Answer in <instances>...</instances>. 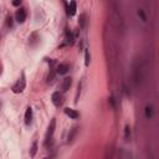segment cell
<instances>
[{"mask_svg": "<svg viewBox=\"0 0 159 159\" xmlns=\"http://www.w3.org/2000/svg\"><path fill=\"white\" fill-rule=\"evenodd\" d=\"M25 86H26V81H25V75L23 73L21 77L16 81V83L13 86V92L14 93H21V92H24Z\"/></svg>", "mask_w": 159, "mask_h": 159, "instance_id": "obj_1", "label": "cell"}, {"mask_svg": "<svg viewBox=\"0 0 159 159\" xmlns=\"http://www.w3.org/2000/svg\"><path fill=\"white\" fill-rule=\"evenodd\" d=\"M55 128H56V121H55V118H54V119H51V123H50L49 128H47V132H46V137H45V146L49 144L50 139L52 138V134H54V132H55Z\"/></svg>", "mask_w": 159, "mask_h": 159, "instance_id": "obj_2", "label": "cell"}, {"mask_svg": "<svg viewBox=\"0 0 159 159\" xmlns=\"http://www.w3.org/2000/svg\"><path fill=\"white\" fill-rule=\"evenodd\" d=\"M15 18H16V21L19 24H23L24 21L26 20V11H25V9H19L18 11H16V14H15Z\"/></svg>", "mask_w": 159, "mask_h": 159, "instance_id": "obj_3", "label": "cell"}, {"mask_svg": "<svg viewBox=\"0 0 159 159\" xmlns=\"http://www.w3.org/2000/svg\"><path fill=\"white\" fill-rule=\"evenodd\" d=\"M133 78H134V83L139 84V82H141V67H139V65H137V63H134V67H133Z\"/></svg>", "mask_w": 159, "mask_h": 159, "instance_id": "obj_4", "label": "cell"}, {"mask_svg": "<svg viewBox=\"0 0 159 159\" xmlns=\"http://www.w3.org/2000/svg\"><path fill=\"white\" fill-rule=\"evenodd\" d=\"M51 99H52V103H54L56 107H60L61 103H62V96H61L60 92H54L52 93Z\"/></svg>", "mask_w": 159, "mask_h": 159, "instance_id": "obj_5", "label": "cell"}, {"mask_svg": "<svg viewBox=\"0 0 159 159\" xmlns=\"http://www.w3.org/2000/svg\"><path fill=\"white\" fill-rule=\"evenodd\" d=\"M77 132H78V127H72V129H70L68 136H67V142L68 143H72L73 141H75L76 136H77Z\"/></svg>", "mask_w": 159, "mask_h": 159, "instance_id": "obj_6", "label": "cell"}, {"mask_svg": "<svg viewBox=\"0 0 159 159\" xmlns=\"http://www.w3.org/2000/svg\"><path fill=\"white\" fill-rule=\"evenodd\" d=\"M71 84H72V78H71V77H66L65 80H63V82H62V86H61L62 91H63V92H67L68 89H70Z\"/></svg>", "mask_w": 159, "mask_h": 159, "instance_id": "obj_7", "label": "cell"}, {"mask_svg": "<svg viewBox=\"0 0 159 159\" xmlns=\"http://www.w3.org/2000/svg\"><path fill=\"white\" fill-rule=\"evenodd\" d=\"M31 121H33V108L28 107L26 108V112H25V124H30Z\"/></svg>", "mask_w": 159, "mask_h": 159, "instance_id": "obj_8", "label": "cell"}, {"mask_svg": "<svg viewBox=\"0 0 159 159\" xmlns=\"http://www.w3.org/2000/svg\"><path fill=\"white\" fill-rule=\"evenodd\" d=\"M76 10H77L76 1H75V0H72V1H70V5H68V8H67V14L71 15V16H73V15L76 14Z\"/></svg>", "mask_w": 159, "mask_h": 159, "instance_id": "obj_9", "label": "cell"}, {"mask_svg": "<svg viewBox=\"0 0 159 159\" xmlns=\"http://www.w3.org/2000/svg\"><path fill=\"white\" fill-rule=\"evenodd\" d=\"M65 113H66L70 118H72V119H77V118L80 117V113L77 112V111L72 109V108H66V109H65Z\"/></svg>", "mask_w": 159, "mask_h": 159, "instance_id": "obj_10", "label": "cell"}, {"mask_svg": "<svg viewBox=\"0 0 159 159\" xmlns=\"http://www.w3.org/2000/svg\"><path fill=\"white\" fill-rule=\"evenodd\" d=\"M68 65L67 63H60L59 66H57V73H60V75H65V73L68 71Z\"/></svg>", "mask_w": 159, "mask_h": 159, "instance_id": "obj_11", "label": "cell"}, {"mask_svg": "<svg viewBox=\"0 0 159 159\" xmlns=\"http://www.w3.org/2000/svg\"><path fill=\"white\" fill-rule=\"evenodd\" d=\"M144 114H146V117L148 119H150L153 117V107L150 104H147L146 106V109H144Z\"/></svg>", "mask_w": 159, "mask_h": 159, "instance_id": "obj_12", "label": "cell"}, {"mask_svg": "<svg viewBox=\"0 0 159 159\" xmlns=\"http://www.w3.org/2000/svg\"><path fill=\"white\" fill-rule=\"evenodd\" d=\"M78 23H80V26H81L82 29L86 28V24H87V15H86V14H81V15H80Z\"/></svg>", "mask_w": 159, "mask_h": 159, "instance_id": "obj_13", "label": "cell"}, {"mask_svg": "<svg viewBox=\"0 0 159 159\" xmlns=\"http://www.w3.org/2000/svg\"><path fill=\"white\" fill-rule=\"evenodd\" d=\"M66 44L67 45H73L75 44V38H73L72 33H67L66 34Z\"/></svg>", "mask_w": 159, "mask_h": 159, "instance_id": "obj_14", "label": "cell"}, {"mask_svg": "<svg viewBox=\"0 0 159 159\" xmlns=\"http://www.w3.org/2000/svg\"><path fill=\"white\" fill-rule=\"evenodd\" d=\"M36 152H38V142H34L33 143V147H31V150H30V155L31 157H35Z\"/></svg>", "mask_w": 159, "mask_h": 159, "instance_id": "obj_15", "label": "cell"}, {"mask_svg": "<svg viewBox=\"0 0 159 159\" xmlns=\"http://www.w3.org/2000/svg\"><path fill=\"white\" fill-rule=\"evenodd\" d=\"M84 63H86V66H89V62H91V56H89V51L86 49V51H84Z\"/></svg>", "mask_w": 159, "mask_h": 159, "instance_id": "obj_16", "label": "cell"}, {"mask_svg": "<svg viewBox=\"0 0 159 159\" xmlns=\"http://www.w3.org/2000/svg\"><path fill=\"white\" fill-rule=\"evenodd\" d=\"M124 138H126V141H129V138H131V127L129 126H126V128H124Z\"/></svg>", "mask_w": 159, "mask_h": 159, "instance_id": "obj_17", "label": "cell"}, {"mask_svg": "<svg viewBox=\"0 0 159 159\" xmlns=\"http://www.w3.org/2000/svg\"><path fill=\"white\" fill-rule=\"evenodd\" d=\"M138 16H141L142 21H147V16H146V14L143 13V10H142V9L138 10Z\"/></svg>", "mask_w": 159, "mask_h": 159, "instance_id": "obj_18", "label": "cell"}, {"mask_svg": "<svg viewBox=\"0 0 159 159\" xmlns=\"http://www.w3.org/2000/svg\"><path fill=\"white\" fill-rule=\"evenodd\" d=\"M6 25H8V26H11V25H13V19H11V16H8V18H6Z\"/></svg>", "mask_w": 159, "mask_h": 159, "instance_id": "obj_19", "label": "cell"}, {"mask_svg": "<svg viewBox=\"0 0 159 159\" xmlns=\"http://www.w3.org/2000/svg\"><path fill=\"white\" fill-rule=\"evenodd\" d=\"M21 1H23V0H14L13 5H14V6H19V5L21 4Z\"/></svg>", "mask_w": 159, "mask_h": 159, "instance_id": "obj_20", "label": "cell"}, {"mask_svg": "<svg viewBox=\"0 0 159 159\" xmlns=\"http://www.w3.org/2000/svg\"><path fill=\"white\" fill-rule=\"evenodd\" d=\"M0 73H1V70H0Z\"/></svg>", "mask_w": 159, "mask_h": 159, "instance_id": "obj_21", "label": "cell"}]
</instances>
